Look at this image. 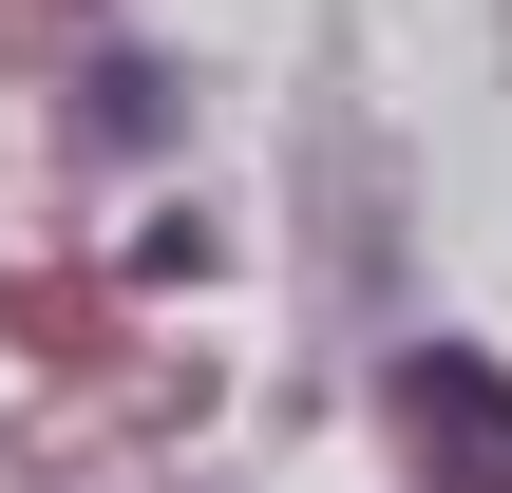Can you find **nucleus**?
Masks as SVG:
<instances>
[{"label": "nucleus", "instance_id": "1", "mask_svg": "<svg viewBox=\"0 0 512 493\" xmlns=\"http://www.w3.org/2000/svg\"><path fill=\"white\" fill-rule=\"evenodd\" d=\"M399 437H418L437 493H512V380L475 342H418V361H399Z\"/></svg>", "mask_w": 512, "mask_h": 493}]
</instances>
